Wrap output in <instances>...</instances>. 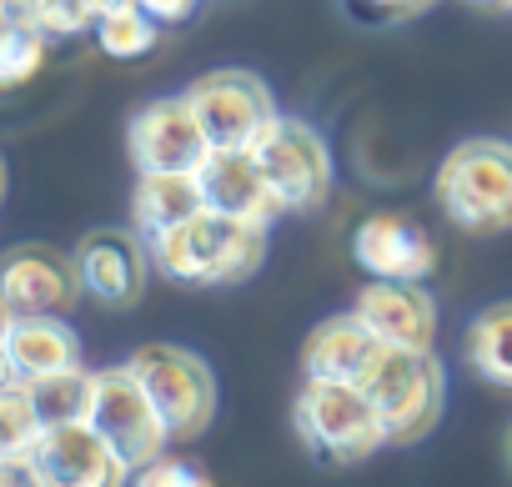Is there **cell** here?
Instances as JSON below:
<instances>
[{
	"label": "cell",
	"instance_id": "cell-1",
	"mask_svg": "<svg viewBox=\"0 0 512 487\" xmlns=\"http://www.w3.org/2000/svg\"><path fill=\"white\" fill-rule=\"evenodd\" d=\"M156 272L181 287H231L267 262V226H246L201 206L191 221L151 241Z\"/></svg>",
	"mask_w": 512,
	"mask_h": 487
},
{
	"label": "cell",
	"instance_id": "cell-2",
	"mask_svg": "<svg viewBox=\"0 0 512 487\" xmlns=\"http://www.w3.org/2000/svg\"><path fill=\"white\" fill-rule=\"evenodd\" d=\"M442 216L467 236L512 231V141L472 136L452 146L432 176Z\"/></svg>",
	"mask_w": 512,
	"mask_h": 487
},
{
	"label": "cell",
	"instance_id": "cell-3",
	"mask_svg": "<svg viewBox=\"0 0 512 487\" xmlns=\"http://www.w3.org/2000/svg\"><path fill=\"white\" fill-rule=\"evenodd\" d=\"M292 422H297V437L307 442V452L332 467H352V462L372 457L382 442H392L372 397L342 377H307L292 402Z\"/></svg>",
	"mask_w": 512,
	"mask_h": 487
},
{
	"label": "cell",
	"instance_id": "cell-4",
	"mask_svg": "<svg viewBox=\"0 0 512 487\" xmlns=\"http://www.w3.org/2000/svg\"><path fill=\"white\" fill-rule=\"evenodd\" d=\"M357 387L382 412L392 442H417V437H427L442 422L447 377H442V362L432 357V347H392V342H382Z\"/></svg>",
	"mask_w": 512,
	"mask_h": 487
},
{
	"label": "cell",
	"instance_id": "cell-5",
	"mask_svg": "<svg viewBox=\"0 0 512 487\" xmlns=\"http://www.w3.org/2000/svg\"><path fill=\"white\" fill-rule=\"evenodd\" d=\"M126 362L136 367V377L156 397V407H161V417L171 427V442H196L211 427V417H216V377H211V367L196 352L151 342V347L131 352Z\"/></svg>",
	"mask_w": 512,
	"mask_h": 487
},
{
	"label": "cell",
	"instance_id": "cell-6",
	"mask_svg": "<svg viewBox=\"0 0 512 487\" xmlns=\"http://www.w3.org/2000/svg\"><path fill=\"white\" fill-rule=\"evenodd\" d=\"M91 422L106 432V442H111L136 472L151 467V462L171 447V427H166L156 397L146 392V382L136 377L131 362H116V367H101V372H96Z\"/></svg>",
	"mask_w": 512,
	"mask_h": 487
},
{
	"label": "cell",
	"instance_id": "cell-7",
	"mask_svg": "<svg viewBox=\"0 0 512 487\" xmlns=\"http://www.w3.org/2000/svg\"><path fill=\"white\" fill-rule=\"evenodd\" d=\"M186 96L216 151H256L267 126L282 116L267 81L251 71H206L186 86Z\"/></svg>",
	"mask_w": 512,
	"mask_h": 487
},
{
	"label": "cell",
	"instance_id": "cell-8",
	"mask_svg": "<svg viewBox=\"0 0 512 487\" xmlns=\"http://www.w3.org/2000/svg\"><path fill=\"white\" fill-rule=\"evenodd\" d=\"M256 161H262L277 201L287 211H312L332 191V151L322 131L302 116H277L267 136L256 141Z\"/></svg>",
	"mask_w": 512,
	"mask_h": 487
},
{
	"label": "cell",
	"instance_id": "cell-9",
	"mask_svg": "<svg viewBox=\"0 0 512 487\" xmlns=\"http://www.w3.org/2000/svg\"><path fill=\"white\" fill-rule=\"evenodd\" d=\"M126 146H131L136 171H196L201 176V166L216 156L186 91L141 106L126 126Z\"/></svg>",
	"mask_w": 512,
	"mask_h": 487
},
{
	"label": "cell",
	"instance_id": "cell-10",
	"mask_svg": "<svg viewBox=\"0 0 512 487\" xmlns=\"http://www.w3.org/2000/svg\"><path fill=\"white\" fill-rule=\"evenodd\" d=\"M76 267H81V287H86L91 302H101V307H136L156 257H151V241L136 226H101V231L81 236Z\"/></svg>",
	"mask_w": 512,
	"mask_h": 487
},
{
	"label": "cell",
	"instance_id": "cell-11",
	"mask_svg": "<svg viewBox=\"0 0 512 487\" xmlns=\"http://www.w3.org/2000/svg\"><path fill=\"white\" fill-rule=\"evenodd\" d=\"M86 297L81 287V267H76V252L61 257L56 247H16L0 267V302L6 312H51V317H66L76 302Z\"/></svg>",
	"mask_w": 512,
	"mask_h": 487
},
{
	"label": "cell",
	"instance_id": "cell-12",
	"mask_svg": "<svg viewBox=\"0 0 512 487\" xmlns=\"http://www.w3.org/2000/svg\"><path fill=\"white\" fill-rule=\"evenodd\" d=\"M352 257L367 277H392V282H427L437 272L432 236L402 211L362 216V226L352 231Z\"/></svg>",
	"mask_w": 512,
	"mask_h": 487
},
{
	"label": "cell",
	"instance_id": "cell-13",
	"mask_svg": "<svg viewBox=\"0 0 512 487\" xmlns=\"http://www.w3.org/2000/svg\"><path fill=\"white\" fill-rule=\"evenodd\" d=\"M36 457H41L51 487H121L136 472L106 442V432L91 417L86 422H66V427H46V437L36 442Z\"/></svg>",
	"mask_w": 512,
	"mask_h": 487
},
{
	"label": "cell",
	"instance_id": "cell-14",
	"mask_svg": "<svg viewBox=\"0 0 512 487\" xmlns=\"http://www.w3.org/2000/svg\"><path fill=\"white\" fill-rule=\"evenodd\" d=\"M0 367L16 382H36L46 372L81 367V337L71 332L66 317L51 312H6V332H0Z\"/></svg>",
	"mask_w": 512,
	"mask_h": 487
},
{
	"label": "cell",
	"instance_id": "cell-15",
	"mask_svg": "<svg viewBox=\"0 0 512 487\" xmlns=\"http://www.w3.org/2000/svg\"><path fill=\"white\" fill-rule=\"evenodd\" d=\"M352 312L377 332V342H392V347H432L437 342V302L422 282L372 277L357 292Z\"/></svg>",
	"mask_w": 512,
	"mask_h": 487
},
{
	"label": "cell",
	"instance_id": "cell-16",
	"mask_svg": "<svg viewBox=\"0 0 512 487\" xmlns=\"http://www.w3.org/2000/svg\"><path fill=\"white\" fill-rule=\"evenodd\" d=\"M201 196L211 211L221 216H236L246 226H272L287 206L277 201L262 161L256 151H216L206 166H201Z\"/></svg>",
	"mask_w": 512,
	"mask_h": 487
},
{
	"label": "cell",
	"instance_id": "cell-17",
	"mask_svg": "<svg viewBox=\"0 0 512 487\" xmlns=\"http://www.w3.org/2000/svg\"><path fill=\"white\" fill-rule=\"evenodd\" d=\"M201 206H206V196H201V176H196V171H136L131 226H136L146 241L176 231V226L191 221Z\"/></svg>",
	"mask_w": 512,
	"mask_h": 487
},
{
	"label": "cell",
	"instance_id": "cell-18",
	"mask_svg": "<svg viewBox=\"0 0 512 487\" xmlns=\"http://www.w3.org/2000/svg\"><path fill=\"white\" fill-rule=\"evenodd\" d=\"M377 332L347 312V317H327L312 337H307V352H302V372L307 377H342V382H362V372L372 367L377 357Z\"/></svg>",
	"mask_w": 512,
	"mask_h": 487
},
{
	"label": "cell",
	"instance_id": "cell-19",
	"mask_svg": "<svg viewBox=\"0 0 512 487\" xmlns=\"http://www.w3.org/2000/svg\"><path fill=\"white\" fill-rule=\"evenodd\" d=\"M462 352H467V367L512 397V302H497V307H482L472 322H467V337H462Z\"/></svg>",
	"mask_w": 512,
	"mask_h": 487
},
{
	"label": "cell",
	"instance_id": "cell-20",
	"mask_svg": "<svg viewBox=\"0 0 512 487\" xmlns=\"http://www.w3.org/2000/svg\"><path fill=\"white\" fill-rule=\"evenodd\" d=\"M36 397V412L46 427H66V422H86L91 402H96V372L86 367H66V372H46L36 382H26Z\"/></svg>",
	"mask_w": 512,
	"mask_h": 487
},
{
	"label": "cell",
	"instance_id": "cell-21",
	"mask_svg": "<svg viewBox=\"0 0 512 487\" xmlns=\"http://www.w3.org/2000/svg\"><path fill=\"white\" fill-rule=\"evenodd\" d=\"M161 36V21L141 6V0H116V6L96 21V46L111 56V61H136L156 46Z\"/></svg>",
	"mask_w": 512,
	"mask_h": 487
},
{
	"label": "cell",
	"instance_id": "cell-22",
	"mask_svg": "<svg viewBox=\"0 0 512 487\" xmlns=\"http://www.w3.org/2000/svg\"><path fill=\"white\" fill-rule=\"evenodd\" d=\"M41 437H46V422L36 412L31 387L6 377V387H0V452H36Z\"/></svg>",
	"mask_w": 512,
	"mask_h": 487
},
{
	"label": "cell",
	"instance_id": "cell-23",
	"mask_svg": "<svg viewBox=\"0 0 512 487\" xmlns=\"http://www.w3.org/2000/svg\"><path fill=\"white\" fill-rule=\"evenodd\" d=\"M46 66V31L31 21H6L0 31V86H21Z\"/></svg>",
	"mask_w": 512,
	"mask_h": 487
},
{
	"label": "cell",
	"instance_id": "cell-24",
	"mask_svg": "<svg viewBox=\"0 0 512 487\" xmlns=\"http://www.w3.org/2000/svg\"><path fill=\"white\" fill-rule=\"evenodd\" d=\"M116 6V0H36V26L46 36H76L96 31V21Z\"/></svg>",
	"mask_w": 512,
	"mask_h": 487
},
{
	"label": "cell",
	"instance_id": "cell-25",
	"mask_svg": "<svg viewBox=\"0 0 512 487\" xmlns=\"http://www.w3.org/2000/svg\"><path fill=\"white\" fill-rule=\"evenodd\" d=\"M427 6H437V0H342V11L357 26H397V21L422 16Z\"/></svg>",
	"mask_w": 512,
	"mask_h": 487
},
{
	"label": "cell",
	"instance_id": "cell-26",
	"mask_svg": "<svg viewBox=\"0 0 512 487\" xmlns=\"http://www.w3.org/2000/svg\"><path fill=\"white\" fill-rule=\"evenodd\" d=\"M136 482H146V487H196V482H206V477H201V472H191L186 462H176V457H166V452H161L151 467H141V472H136Z\"/></svg>",
	"mask_w": 512,
	"mask_h": 487
},
{
	"label": "cell",
	"instance_id": "cell-27",
	"mask_svg": "<svg viewBox=\"0 0 512 487\" xmlns=\"http://www.w3.org/2000/svg\"><path fill=\"white\" fill-rule=\"evenodd\" d=\"M0 482H31V487H41L46 467H41L36 452H0Z\"/></svg>",
	"mask_w": 512,
	"mask_h": 487
},
{
	"label": "cell",
	"instance_id": "cell-28",
	"mask_svg": "<svg viewBox=\"0 0 512 487\" xmlns=\"http://www.w3.org/2000/svg\"><path fill=\"white\" fill-rule=\"evenodd\" d=\"M141 6L161 21V26H181V21H191V11H196V0H141Z\"/></svg>",
	"mask_w": 512,
	"mask_h": 487
},
{
	"label": "cell",
	"instance_id": "cell-29",
	"mask_svg": "<svg viewBox=\"0 0 512 487\" xmlns=\"http://www.w3.org/2000/svg\"><path fill=\"white\" fill-rule=\"evenodd\" d=\"M472 6H482V11H512V0H472Z\"/></svg>",
	"mask_w": 512,
	"mask_h": 487
},
{
	"label": "cell",
	"instance_id": "cell-30",
	"mask_svg": "<svg viewBox=\"0 0 512 487\" xmlns=\"http://www.w3.org/2000/svg\"><path fill=\"white\" fill-rule=\"evenodd\" d=\"M507 467H512V432H507Z\"/></svg>",
	"mask_w": 512,
	"mask_h": 487
}]
</instances>
